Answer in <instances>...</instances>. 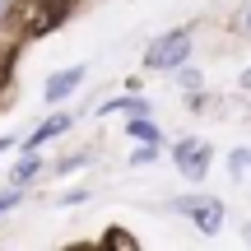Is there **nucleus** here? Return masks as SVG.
Wrapping results in <instances>:
<instances>
[{"label":"nucleus","mask_w":251,"mask_h":251,"mask_svg":"<svg viewBox=\"0 0 251 251\" xmlns=\"http://www.w3.org/2000/svg\"><path fill=\"white\" fill-rule=\"evenodd\" d=\"M191 56V28H177V33H163L158 42L144 51V65L149 70H172V65H181Z\"/></svg>","instance_id":"1"},{"label":"nucleus","mask_w":251,"mask_h":251,"mask_svg":"<svg viewBox=\"0 0 251 251\" xmlns=\"http://www.w3.org/2000/svg\"><path fill=\"white\" fill-rule=\"evenodd\" d=\"M172 209L191 214V224H196L200 233H219V228H224V205H219L214 196H186V200H177Z\"/></svg>","instance_id":"2"},{"label":"nucleus","mask_w":251,"mask_h":251,"mask_svg":"<svg viewBox=\"0 0 251 251\" xmlns=\"http://www.w3.org/2000/svg\"><path fill=\"white\" fill-rule=\"evenodd\" d=\"M172 158H177V168H181L186 181H200L209 172V144L205 140H181L177 149H172Z\"/></svg>","instance_id":"3"},{"label":"nucleus","mask_w":251,"mask_h":251,"mask_svg":"<svg viewBox=\"0 0 251 251\" xmlns=\"http://www.w3.org/2000/svg\"><path fill=\"white\" fill-rule=\"evenodd\" d=\"M84 84V65H75V70H61V75H51L47 79V102H61L65 93H75Z\"/></svg>","instance_id":"4"},{"label":"nucleus","mask_w":251,"mask_h":251,"mask_svg":"<svg viewBox=\"0 0 251 251\" xmlns=\"http://www.w3.org/2000/svg\"><path fill=\"white\" fill-rule=\"evenodd\" d=\"M65 126H70V117H51L47 126H37V130H33V140H28V149H37V144H47L51 135H61Z\"/></svg>","instance_id":"5"},{"label":"nucleus","mask_w":251,"mask_h":251,"mask_svg":"<svg viewBox=\"0 0 251 251\" xmlns=\"http://www.w3.org/2000/svg\"><path fill=\"white\" fill-rule=\"evenodd\" d=\"M102 112H126V117H144V112H149V102H144V98H117V102H107Z\"/></svg>","instance_id":"6"},{"label":"nucleus","mask_w":251,"mask_h":251,"mask_svg":"<svg viewBox=\"0 0 251 251\" xmlns=\"http://www.w3.org/2000/svg\"><path fill=\"white\" fill-rule=\"evenodd\" d=\"M130 135H140L144 144H153V140H158V130H153V126L144 121V117H130Z\"/></svg>","instance_id":"7"},{"label":"nucleus","mask_w":251,"mask_h":251,"mask_svg":"<svg viewBox=\"0 0 251 251\" xmlns=\"http://www.w3.org/2000/svg\"><path fill=\"white\" fill-rule=\"evenodd\" d=\"M33 172H37V153L28 149V158H24V163H19V168H14V186H19V181H28V177H33Z\"/></svg>","instance_id":"8"},{"label":"nucleus","mask_w":251,"mask_h":251,"mask_svg":"<svg viewBox=\"0 0 251 251\" xmlns=\"http://www.w3.org/2000/svg\"><path fill=\"white\" fill-rule=\"evenodd\" d=\"M102 242H107V247H121V251H130V247H135V237H130V233H121V228H112Z\"/></svg>","instance_id":"9"},{"label":"nucleus","mask_w":251,"mask_h":251,"mask_svg":"<svg viewBox=\"0 0 251 251\" xmlns=\"http://www.w3.org/2000/svg\"><path fill=\"white\" fill-rule=\"evenodd\" d=\"M9 205H14V196H0V209H9Z\"/></svg>","instance_id":"10"},{"label":"nucleus","mask_w":251,"mask_h":251,"mask_svg":"<svg viewBox=\"0 0 251 251\" xmlns=\"http://www.w3.org/2000/svg\"><path fill=\"white\" fill-rule=\"evenodd\" d=\"M9 144H14V140H0V153H5V149H9Z\"/></svg>","instance_id":"11"},{"label":"nucleus","mask_w":251,"mask_h":251,"mask_svg":"<svg viewBox=\"0 0 251 251\" xmlns=\"http://www.w3.org/2000/svg\"><path fill=\"white\" fill-rule=\"evenodd\" d=\"M5 9H9V0H0V14H5Z\"/></svg>","instance_id":"12"},{"label":"nucleus","mask_w":251,"mask_h":251,"mask_svg":"<svg viewBox=\"0 0 251 251\" xmlns=\"http://www.w3.org/2000/svg\"><path fill=\"white\" fill-rule=\"evenodd\" d=\"M247 89H251V70H247Z\"/></svg>","instance_id":"13"},{"label":"nucleus","mask_w":251,"mask_h":251,"mask_svg":"<svg viewBox=\"0 0 251 251\" xmlns=\"http://www.w3.org/2000/svg\"><path fill=\"white\" fill-rule=\"evenodd\" d=\"M247 28H251V9H247Z\"/></svg>","instance_id":"14"}]
</instances>
